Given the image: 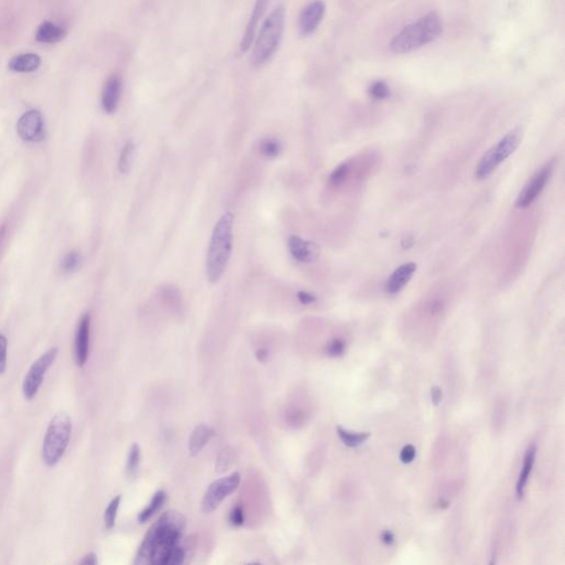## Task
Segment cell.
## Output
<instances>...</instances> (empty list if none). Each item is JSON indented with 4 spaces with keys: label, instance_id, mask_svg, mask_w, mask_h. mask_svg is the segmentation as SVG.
Listing matches in <instances>:
<instances>
[{
    "label": "cell",
    "instance_id": "cell-43",
    "mask_svg": "<svg viewBox=\"0 0 565 565\" xmlns=\"http://www.w3.org/2000/svg\"><path fill=\"white\" fill-rule=\"evenodd\" d=\"M247 565H262V564H260V563H256L255 562V563H251V564H247Z\"/></svg>",
    "mask_w": 565,
    "mask_h": 565
},
{
    "label": "cell",
    "instance_id": "cell-37",
    "mask_svg": "<svg viewBox=\"0 0 565 565\" xmlns=\"http://www.w3.org/2000/svg\"><path fill=\"white\" fill-rule=\"evenodd\" d=\"M442 397H443V393H442L440 386H433L432 390H431V399H432L433 404H440Z\"/></svg>",
    "mask_w": 565,
    "mask_h": 565
},
{
    "label": "cell",
    "instance_id": "cell-15",
    "mask_svg": "<svg viewBox=\"0 0 565 565\" xmlns=\"http://www.w3.org/2000/svg\"><path fill=\"white\" fill-rule=\"evenodd\" d=\"M122 92V81L118 74L109 76L102 93V107L109 114L116 111Z\"/></svg>",
    "mask_w": 565,
    "mask_h": 565
},
{
    "label": "cell",
    "instance_id": "cell-2",
    "mask_svg": "<svg viewBox=\"0 0 565 565\" xmlns=\"http://www.w3.org/2000/svg\"><path fill=\"white\" fill-rule=\"evenodd\" d=\"M234 215L226 212L215 223L207 253V276L212 284L219 282L226 271L233 246Z\"/></svg>",
    "mask_w": 565,
    "mask_h": 565
},
{
    "label": "cell",
    "instance_id": "cell-34",
    "mask_svg": "<svg viewBox=\"0 0 565 565\" xmlns=\"http://www.w3.org/2000/svg\"><path fill=\"white\" fill-rule=\"evenodd\" d=\"M7 348H8V340L5 337V334L0 332V375L6 373V368H7Z\"/></svg>",
    "mask_w": 565,
    "mask_h": 565
},
{
    "label": "cell",
    "instance_id": "cell-36",
    "mask_svg": "<svg viewBox=\"0 0 565 565\" xmlns=\"http://www.w3.org/2000/svg\"><path fill=\"white\" fill-rule=\"evenodd\" d=\"M297 299L299 303L303 305L314 304L317 301V297L314 294L308 293V292L301 291L297 293Z\"/></svg>",
    "mask_w": 565,
    "mask_h": 565
},
{
    "label": "cell",
    "instance_id": "cell-39",
    "mask_svg": "<svg viewBox=\"0 0 565 565\" xmlns=\"http://www.w3.org/2000/svg\"><path fill=\"white\" fill-rule=\"evenodd\" d=\"M381 539H382V542L386 544V546H392L394 542V535L391 531L386 530V531H384L382 535H381Z\"/></svg>",
    "mask_w": 565,
    "mask_h": 565
},
{
    "label": "cell",
    "instance_id": "cell-11",
    "mask_svg": "<svg viewBox=\"0 0 565 565\" xmlns=\"http://www.w3.org/2000/svg\"><path fill=\"white\" fill-rule=\"evenodd\" d=\"M326 5L323 1H313L305 6L299 15L298 31L303 37L313 35L323 21Z\"/></svg>",
    "mask_w": 565,
    "mask_h": 565
},
{
    "label": "cell",
    "instance_id": "cell-21",
    "mask_svg": "<svg viewBox=\"0 0 565 565\" xmlns=\"http://www.w3.org/2000/svg\"><path fill=\"white\" fill-rule=\"evenodd\" d=\"M64 35H66V31L63 30L62 28L55 25L53 22L44 21L38 28V30L35 33V39L39 42L53 44V42H57V41L63 39Z\"/></svg>",
    "mask_w": 565,
    "mask_h": 565
},
{
    "label": "cell",
    "instance_id": "cell-42",
    "mask_svg": "<svg viewBox=\"0 0 565 565\" xmlns=\"http://www.w3.org/2000/svg\"><path fill=\"white\" fill-rule=\"evenodd\" d=\"M490 565H496V555H492V561H490Z\"/></svg>",
    "mask_w": 565,
    "mask_h": 565
},
{
    "label": "cell",
    "instance_id": "cell-19",
    "mask_svg": "<svg viewBox=\"0 0 565 565\" xmlns=\"http://www.w3.org/2000/svg\"><path fill=\"white\" fill-rule=\"evenodd\" d=\"M213 435H215V429L212 427L204 425V424L197 425L189 440V454L191 456L198 455L209 443Z\"/></svg>",
    "mask_w": 565,
    "mask_h": 565
},
{
    "label": "cell",
    "instance_id": "cell-13",
    "mask_svg": "<svg viewBox=\"0 0 565 565\" xmlns=\"http://www.w3.org/2000/svg\"><path fill=\"white\" fill-rule=\"evenodd\" d=\"M288 250L292 256L302 263H310L319 258L321 250L316 243L306 241L297 235H292L288 239Z\"/></svg>",
    "mask_w": 565,
    "mask_h": 565
},
{
    "label": "cell",
    "instance_id": "cell-10",
    "mask_svg": "<svg viewBox=\"0 0 565 565\" xmlns=\"http://www.w3.org/2000/svg\"><path fill=\"white\" fill-rule=\"evenodd\" d=\"M91 316L85 313L82 316L76 328L75 341H74V359L76 366L84 367L90 355Z\"/></svg>",
    "mask_w": 565,
    "mask_h": 565
},
{
    "label": "cell",
    "instance_id": "cell-24",
    "mask_svg": "<svg viewBox=\"0 0 565 565\" xmlns=\"http://www.w3.org/2000/svg\"><path fill=\"white\" fill-rule=\"evenodd\" d=\"M134 156H135V144L133 141H128L125 146L123 147L120 161H118V170L122 174H127L129 172L133 165Z\"/></svg>",
    "mask_w": 565,
    "mask_h": 565
},
{
    "label": "cell",
    "instance_id": "cell-4",
    "mask_svg": "<svg viewBox=\"0 0 565 565\" xmlns=\"http://www.w3.org/2000/svg\"><path fill=\"white\" fill-rule=\"evenodd\" d=\"M285 14V6L278 3L264 20L253 49L252 63L254 66H263L278 51L284 33Z\"/></svg>",
    "mask_w": 565,
    "mask_h": 565
},
{
    "label": "cell",
    "instance_id": "cell-23",
    "mask_svg": "<svg viewBox=\"0 0 565 565\" xmlns=\"http://www.w3.org/2000/svg\"><path fill=\"white\" fill-rule=\"evenodd\" d=\"M166 492H163V490H158V492H156L155 494L152 496L148 507H146V508L138 514L139 523H141V525L146 523V522L161 508V505L166 501Z\"/></svg>",
    "mask_w": 565,
    "mask_h": 565
},
{
    "label": "cell",
    "instance_id": "cell-18",
    "mask_svg": "<svg viewBox=\"0 0 565 565\" xmlns=\"http://www.w3.org/2000/svg\"><path fill=\"white\" fill-rule=\"evenodd\" d=\"M535 455H537V446L535 444H531L526 451L522 469L520 472L519 478L517 481L516 492L518 499H522L525 496L526 487H527L528 481H529L533 465H535Z\"/></svg>",
    "mask_w": 565,
    "mask_h": 565
},
{
    "label": "cell",
    "instance_id": "cell-22",
    "mask_svg": "<svg viewBox=\"0 0 565 565\" xmlns=\"http://www.w3.org/2000/svg\"><path fill=\"white\" fill-rule=\"evenodd\" d=\"M337 434L340 440L350 449L359 447V446L366 443L368 438L371 436V434L368 432H351V431L341 427H337Z\"/></svg>",
    "mask_w": 565,
    "mask_h": 565
},
{
    "label": "cell",
    "instance_id": "cell-9",
    "mask_svg": "<svg viewBox=\"0 0 565 565\" xmlns=\"http://www.w3.org/2000/svg\"><path fill=\"white\" fill-rule=\"evenodd\" d=\"M552 172H553V163H548L533 174L532 178L527 182V185L522 189L519 197L517 199V208L526 209L540 196L546 183L549 181Z\"/></svg>",
    "mask_w": 565,
    "mask_h": 565
},
{
    "label": "cell",
    "instance_id": "cell-12",
    "mask_svg": "<svg viewBox=\"0 0 565 565\" xmlns=\"http://www.w3.org/2000/svg\"><path fill=\"white\" fill-rule=\"evenodd\" d=\"M18 134L24 141H37L44 136V120L40 111L30 109L20 117L17 125Z\"/></svg>",
    "mask_w": 565,
    "mask_h": 565
},
{
    "label": "cell",
    "instance_id": "cell-33",
    "mask_svg": "<svg viewBox=\"0 0 565 565\" xmlns=\"http://www.w3.org/2000/svg\"><path fill=\"white\" fill-rule=\"evenodd\" d=\"M345 341H343V339H340V338H337V339H334L329 343L326 350L327 355L330 357H341L343 352H345Z\"/></svg>",
    "mask_w": 565,
    "mask_h": 565
},
{
    "label": "cell",
    "instance_id": "cell-27",
    "mask_svg": "<svg viewBox=\"0 0 565 565\" xmlns=\"http://www.w3.org/2000/svg\"><path fill=\"white\" fill-rule=\"evenodd\" d=\"M120 500L122 496H116L114 499L111 500V503L107 505L104 512V523H105L106 529H113L116 521L117 511L120 508Z\"/></svg>",
    "mask_w": 565,
    "mask_h": 565
},
{
    "label": "cell",
    "instance_id": "cell-26",
    "mask_svg": "<svg viewBox=\"0 0 565 565\" xmlns=\"http://www.w3.org/2000/svg\"><path fill=\"white\" fill-rule=\"evenodd\" d=\"M260 150L267 158H276L282 152V143L278 139L273 138V137L263 139L261 145H260Z\"/></svg>",
    "mask_w": 565,
    "mask_h": 565
},
{
    "label": "cell",
    "instance_id": "cell-3",
    "mask_svg": "<svg viewBox=\"0 0 565 565\" xmlns=\"http://www.w3.org/2000/svg\"><path fill=\"white\" fill-rule=\"evenodd\" d=\"M443 31V22L436 11H429L418 21L405 26L392 39L391 50L395 53H409L415 51L425 44L438 39Z\"/></svg>",
    "mask_w": 565,
    "mask_h": 565
},
{
    "label": "cell",
    "instance_id": "cell-16",
    "mask_svg": "<svg viewBox=\"0 0 565 565\" xmlns=\"http://www.w3.org/2000/svg\"><path fill=\"white\" fill-rule=\"evenodd\" d=\"M416 264L413 262L405 263L397 267L386 282V292L388 295H397L410 282L416 271Z\"/></svg>",
    "mask_w": 565,
    "mask_h": 565
},
{
    "label": "cell",
    "instance_id": "cell-8",
    "mask_svg": "<svg viewBox=\"0 0 565 565\" xmlns=\"http://www.w3.org/2000/svg\"><path fill=\"white\" fill-rule=\"evenodd\" d=\"M240 483H241V475L237 472H234L231 475L213 481L208 487L207 492L202 498V512L204 514L213 512L223 503V500L231 496L239 488Z\"/></svg>",
    "mask_w": 565,
    "mask_h": 565
},
{
    "label": "cell",
    "instance_id": "cell-20",
    "mask_svg": "<svg viewBox=\"0 0 565 565\" xmlns=\"http://www.w3.org/2000/svg\"><path fill=\"white\" fill-rule=\"evenodd\" d=\"M41 59L39 55L35 53H24V55H16L9 61V69L15 72L26 73V72H33L37 70L40 66Z\"/></svg>",
    "mask_w": 565,
    "mask_h": 565
},
{
    "label": "cell",
    "instance_id": "cell-6",
    "mask_svg": "<svg viewBox=\"0 0 565 565\" xmlns=\"http://www.w3.org/2000/svg\"><path fill=\"white\" fill-rule=\"evenodd\" d=\"M522 132L520 128H514L498 141L483 156L475 169L476 179L484 180L498 168L503 161L512 155L519 147Z\"/></svg>",
    "mask_w": 565,
    "mask_h": 565
},
{
    "label": "cell",
    "instance_id": "cell-32",
    "mask_svg": "<svg viewBox=\"0 0 565 565\" xmlns=\"http://www.w3.org/2000/svg\"><path fill=\"white\" fill-rule=\"evenodd\" d=\"M244 510L241 505H237L232 508L228 514V521L233 527H241L244 523Z\"/></svg>",
    "mask_w": 565,
    "mask_h": 565
},
{
    "label": "cell",
    "instance_id": "cell-41",
    "mask_svg": "<svg viewBox=\"0 0 565 565\" xmlns=\"http://www.w3.org/2000/svg\"><path fill=\"white\" fill-rule=\"evenodd\" d=\"M442 310H443V304L440 302H436L433 304L432 310H432L433 314H438Z\"/></svg>",
    "mask_w": 565,
    "mask_h": 565
},
{
    "label": "cell",
    "instance_id": "cell-28",
    "mask_svg": "<svg viewBox=\"0 0 565 565\" xmlns=\"http://www.w3.org/2000/svg\"><path fill=\"white\" fill-rule=\"evenodd\" d=\"M234 463V451L232 449H224L217 455L215 462V472L219 474L226 473Z\"/></svg>",
    "mask_w": 565,
    "mask_h": 565
},
{
    "label": "cell",
    "instance_id": "cell-1",
    "mask_svg": "<svg viewBox=\"0 0 565 565\" xmlns=\"http://www.w3.org/2000/svg\"><path fill=\"white\" fill-rule=\"evenodd\" d=\"M186 518L178 511L169 510L152 526L145 537L150 541V565H163L169 553L181 541Z\"/></svg>",
    "mask_w": 565,
    "mask_h": 565
},
{
    "label": "cell",
    "instance_id": "cell-40",
    "mask_svg": "<svg viewBox=\"0 0 565 565\" xmlns=\"http://www.w3.org/2000/svg\"><path fill=\"white\" fill-rule=\"evenodd\" d=\"M256 359L260 362H267L269 360V351L267 349H258L255 352Z\"/></svg>",
    "mask_w": 565,
    "mask_h": 565
},
{
    "label": "cell",
    "instance_id": "cell-7",
    "mask_svg": "<svg viewBox=\"0 0 565 565\" xmlns=\"http://www.w3.org/2000/svg\"><path fill=\"white\" fill-rule=\"evenodd\" d=\"M57 353H59V349L53 347L46 351L40 358H38V360L33 362L22 384L24 397L27 401H31L37 397L41 386L44 384L46 371L50 369L52 364H55Z\"/></svg>",
    "mask_w": 565,
    "mask_h": 565
},
{
    "label": "cell",
    "instance_id": "cell-30",
    "mask_svg": "<svg viewBox=\"0 0 565 565\" xmlns=\"http://www.w3.org/2000/svg\"><path fill=\"white\" fill-rule=\"evenodd\" d=\"M80 262H81V256H80L79 253L76 252V251H72L63 258L62 262H61V269H62L63 272H73L74 269L79 267Z\"/></svg>",
    "mask_w": 565,
    "mask_h": 565
},
{
    "label": "cell",
    "instance_id": "cell-14",
    "mask_svg": "<svg viewBox=\"0 0 565 565\" xmlns=\"http://www.w3.org/2000/svg\"><path fill=\"white\" fill-rule=\"evenodd\" d=\"M196 546V535H190L182 542L180 541L169 553L163 565H190Z\"/></svg>",
    "mask_w": 565,
    "mask_h": 565
},
{
    "label": "cell",
    "instance_id": "cell-25",
    "mask_svg": "<svg viewBox=\"0 0 565 565\" xmlns=\"http://www.w3.org/2000/svg\"><path fill=\"white\" fill-rule=\"evenodd\" d=\"M141 447L138 444L134 443L128 451L127 462H126V475L127 477H135L141 464Z\"/></svg>",
    "mask_w": 565,
    "mask_h": 565
},
{
    "label": "cell",
    "instance_id": "cell-38",
    "mask_svg": "<svg viewBox=\"0 0 565 565\" xmlns=\"http://www.w3.org/2000/svg\"><path fill=\"white\" fill-rule=\"evenodd\" d=\"M79 565H98V557H96V553H93V552L87 553V555L82 559Z\"/></svg>",
    "mask_w": 565,
    "mask_h": 565
},
{
    "label": "cell",
    "instance_id": "cell-17",
    "mask_svg": "<svg viewBox=\"0 0 565 565\" xmlns=\"http://www.w3.org/2000/svg\"><path fill=\"white\" fill-rule=\"evenodd\" d=\"M267 5H269L267 1H262V0H260V1H258L255 6H254L250 19H249V22H247L246 29H245L242 40L240 42V51L246 52L247 50L250 49L253 39L255 37L258 21L261 19V17L263 16L264 11L267 9Z\"/></svg>",
    "mask_w": 565,
    "mask_h": 565
},
{
    "label": "cell",
    "instance_id": "cell-35",
    "mask_svg": "<svg viewBox=\"0 0 565 565\" xmlns=\"http://www.w3.org/2000/svg\"><path fill=\"white\" fill-rule=\"evenodd\" d=\"M415 447H414L413 445H411V444L405 445L402 451H401V453H400V459H401V462L404 463V464H410V463L413 462L414 459H415Z\"/></svg>",
    "mask_w": 565,
    "mask_h": 565
},
{
    "label": "cell",
    "instance_id": "cell-31",
    "mask_svg": "<svg viewBox=\"0 0 565 565\" xmlns=\"http://www.w3.org/2000/svg\"><path fill=\"white\" fill-rule=\"evenodd\" d=\"M370 96L375 100H386L390 96V89L382 81H377L369 89Z\"/></svg>",
    "mask_w": 565,
    "mask_h": 565
},
{
    "label": "cell",
    "instance_id": "cell-29",
    "mask_svg": "<svg viewBox=\"0 0 565 565\" xmlns=\"http://www.w3.org/2000/svg\"><path fill=\"white\" fill-rule=\"evenodd\" d=\"M350 172V163H341V165H339L337 168L334 169V172H332V174H330V177H329V183H330V186H334V187H337V186L341 185V183H343L345 180L348 178Z\"/></svg>",
    "mask_w": 565,
    "mask_h": 565
},
{
    "label": "cell",
    "instance_id": "cell-5",
    "mask_svg": "<svg viewBox=\"0 0 565 565\" xmlns=\"http://www.w3.org/2000/svg\"><path fill=\"white\" fill-rule=\"evenodd\" d=\"M72 434V420L66 412H59L52 418L42 445V459L48 467H55L68 449Z\"/></svg>",
    "mask_w": 565,
    "mask_h": 565
}]
</instances>
